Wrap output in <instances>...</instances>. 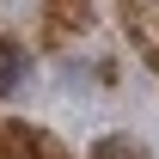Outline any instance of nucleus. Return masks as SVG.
Here are the masks:
<instances>
[{"mask_svg":"<svg viewBox=\"0 0 159 159\" xmlns=\"http://www.w3.org/2000/svg\"><path fill=\"white\" fill-rule=\"evenodd\" d=\"M92 159H141V153H135V141L110 135V141H98V147H92Z\"/></svg>","mask_w":159,"mask_h":159,"instance_id":"4","label":"nucleus"},{"mask_svg":"<svg viewBox=\"0 0 159 159\" xmlns=\"http://www.w3.org/2000/svg\"><path fill=\"white\" fill-rule=\"evenodd\" d=\"M25 67H31V61H25V49H19L12 37H0V98H6V92L25 80Z\"/></svg>","mask_w":159,"mask_h":159,"instance_id":"2","label":"nucleus"},{"mask_svg":"<svg viewBox=\"0 0 159 159\" xmlns=\"http://www.w3.org/2000/svg\"><path fill=\"white\" fill-rule=\"evenodd\" d=\"M37 153V129L25 122H0V159H31Z\"/></svg>","mask_w":159,"mask_h":159,"instance_id":"1","label":"nucleus"},{"mask_svg":"<svg viewBox=\"0 0 159 159\" xmlns=\"http://www.w3.org/2000/svg\"><path fill=\"white\" fill-rule=\"evenodd\" d=\"M49 25H55V31L86 25V0H49Z\"/></svg>","mask_w":159,"mask_h":159,"instance_id":"3","label":"nucleus"}]
</instances>
